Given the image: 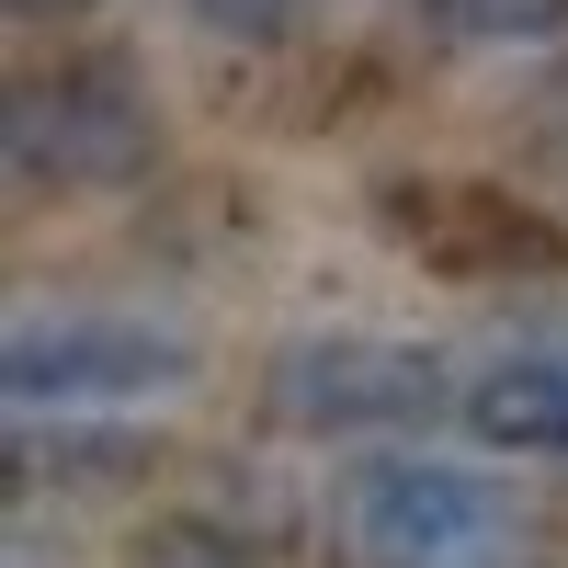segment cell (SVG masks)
Returning <instances> with one entry per match:
<instances>
[{
    "mask_svg": "<svg viewBox=\"0 0 568 568\" xmlns=\"http://www.w3.org/2000/svg\"><path fill=\"white\" fill-rule=\"evenodd\" d=\"M466 433L500 455H568V353H511L466 387Z\"/></svg>",
    "mask_w": 568,
    "mask_h": 568,
    "instance_id": "obj_6",
    "label": "cell"
},
{
    "mask_svg": "<svg viewBox=\"0 0 568 568\" xmlns=\"http://www.w3.org/2000/svg\"><path fill=\"white\" fill-rule=\"evenodd\" d=\"M273 398H284V420H307V433H398V420L444 409V375L409 342L329 329V342H296V364L273 375Z\"/></svg>",
    "mask_w": 568,
    "mask_h": 568,
    "instance_id": "obj_4",
    "label": "cell"
},
{
    "mask_svg": "<svg viewBox=\"0 0 568 568\" xmlns=\"http://www.w3.org/2000/svg\"><path fill=\"white\" fill-rule=\"evenodd\" d=\"M353 546L375 568H500L511 557V500L466 466L398 455L353 489Z\"/></svg>",
    "mask_w": 568,
    "mask_h": 568,
    "instance_id": "obj_2",
    "label": "cell"
},
{
    "mask_svg": "<svg viewBox=\"0 0 568 568\" xmlns=\"http://www.w3.org/2000/svg\"><path fill=\"white\" fill-rule=\"evenodd\" d=\"M205 12H216V23H240V34H262V23L296 12V0H205Z\"/></svg>",
    "mask_w": 568,
    "mask_h": 568,
    "instance_id": "obj_8",
    "label": "cell"
},
{
    "mask_svg": "<svg viewBox=\"0 0 568 568\" xmlns=\"http://www.w3.org/2000/svg\"><path fill=\"white\" fill-rule=\"evenodd\" d=\"M0 387H12V409H114V398L194 387V342L136 307H34L0 342Z\"/></svg>",
    "mask_w": 568,
    "mask_h": 568,
    "instance_id": "obj_1",
    "label": "cell"
},
{
    "mask_svg": "<svg viewBox=\"0 0 568 568\" xmlns=\"http://www.w3.org/2000/svg\"><path fill=\"white\" fill-rule=\"evenodd\" d=\"M149 160V114H136L125 80H34L12 103V182L23 194H91V182H125Z\"/></svg>",
    "mask_w": 568,
    "mask_h": 568,
    "instance_id": "obj_3",
    "label": "cell"
},
{
    "mask_svg": "<svg viewBox=\"0 0 568 568\" xmlns=\"http://www.w3.org/2000/svg\"><path fill=\"white\" fill-rule=\"evenodd\" d=\"M387 216L409 227V251L444 262V273H535V262H557V227L535 205L489 194V182H398Z\"/></svg>",
    "mask_w": 568,
    "mask_h": 568,
    "instance_id": "obj_5",
    "label": "cell"
},
{
    "mask_svg": "<svg viewBox=\"0 0 568 568\" xmlns=\"http://www.w3.org/2000/svg\"><path fill=\"white\" fill-rule=\"evenodd\" d=\"M433 23L466 45H546L568 34V0H433Z\"/></svg>",
    "mask_w": 568,
    "mask_h": 568,
    "instance_id": "obj_7",
    "label": "cell"
}]
</instances>
